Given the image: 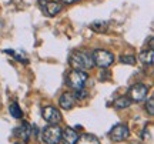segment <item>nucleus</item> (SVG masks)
Returning <instances> with one entry per match:
<instances>
[{"instance_id": "obj_1", "label": "nucleus", "mask_w": 154, "mask_h": 144, "mask_svg": "<svg viewBox=\"0 0 154 144\" xmlns=\"http://www.w3.org/2000/svg\"><path fill=\"white\" fill-rule=\"evenodd\" d=\"M69 63L74 70H82V72H86V70H90L91 67H94L93 57L87 51H74L70 56Z\"/></svg>"}, {"instance_id": "obj_2", "label": "nucleus", "mask_w": 154, "mask_h": 144, "mask_svg": "<svg viewBox=\"0 0 154 144\" xmlns=\"http://www.w3.org/2000/svg\"><path fill=\"white\" fill-rule=\"evenodd\" d=\"M93 63L94 66H99L100 69H107L113 64L114 61V54L109 51V50H104V49H97L93 51Z\"/></svg>"}, {"instance_id": "obj_3", "label": "nucleus", "mask_w": 154, "mask_h": 144, "mask_svg": "<svg viewBox=\"0 0 154 144\" xmlns=\"http://www.w3.org/2000/svg\"><path fill=\"white\" fill-rule=\"evenodd\" d=\"M87 73L82 72V70H74L73 69L72 72L69 73L67 76V84L72 87L73 90H82L84 87V84L87 81Z\"/></svg>"}, {"instance_id": "obj_4", "label": "nucleus", "mask_w": 154, "mask_h": 144, "mask_svg": "<svg viewBox=\"0 0 154 144\" xmlns=\"http://www.w3.org/2000/svg\"><path fill=\"white\" fill-rule=\"evenodd\" d=\"M42 139L46 144H59L61 139V128L57 124H50L43 130Z\"/></svg>"}, {"instance_id": "obj_5", "label": "nucleus", "mask_w": 154, "mask_h": 144, "mask_svg": "<svg viewBox=\"0 0 154 144\" xmlns=\"http://www.w3.org/2000/svg\"><path fill=\"white\" fill-rule=\"evenodd\" d=\"M149 94V87L143 83H137L131 86L130 90H128V96H130V100L133 101H136V103H140V101H143L146 97Z\"/></svg>"}, {"instance_id": "obj_6", "label": "nucleus", "mask_w": 154, "mask_h": 144, "mask_svg": "<svg viewBox=\"0 0 154 144\" xmlns=\"http://www.w3.org/2000/svg\"><path fill=\"white\" fill-rule=\"evenodd\" d=\"M38 6L43 10L44 14L49 17H53L56 14H59L61 11V9H63L60 3L54 2V0H38Z\"/></svg>"}, {"instance_id": "obj_7", "label": "nucleus", "mask_w": 154, "mask_h": 144, "mask_svg": "<svg viewBox=\"0 0 154 144\" xmlns=\"http://www.w3.org/2000/svg\"><path fill=\"white\" fill-rule=\"evenodd\" d=\"M128 136H130V130H128L126 124H116L114 127L110 130V133H109L110 140H113L116 143L124 141L126 139H128Z\"/></svg>"}, {"instance_id": "obj_8", "label": "nucleus", "mask_w": 154, "mask_h": 144, "mask_svg": "<svg viewBox=\"0 0 154 144\" xmlns=\"http://www.w3.org/2000/svg\"><path fill=\"white\" fill-rule=\"evenodd\" d=\"M42 117L44 118V121H47L49 124H59L61 121V113L53 106H47L42 110Z\"/></svg>"}, {"instance_id": "obj_9", "label": "nucleus", "mask_w": 154, "mask_h": 144, "mask_svg": "<svg viewBox=\"0 0 154 144\" xmlns=\"http://www.w3.org/2000/svg\"><path fill=\"white\" fill-rule=\"evenodd\" d=\"M13 134H14V137L22 140L23 143H27L29 140H30V137L33 136V127L29 123H22L19 127L14 128Z\"/></svg>"}, {"instance_id": "obj_10", "label": "nucleus", "mask_w": 154, "mask_h": 144, "mask_svg": "<svg viewBox=\"0 0 154 144\" xmlns=\"http://www.w3.org/2000/svg\"><path fill=\"white\" fill-rule=\"evenodd\" d=\"M77 139H79V133L74 128L67 127L64 130H61V139L60 141L63 144H76Z\"/></svg>"}, {"instance_id": "obj_11", "label": "nucleus", "mask_w": 154, "mask_h": 144, "mask_svg": "<svg viewBox=\"0 0 154 144\" xmlns=\"http://www.w3.org/2000/svg\"><path fill=\"white\" fill-rule=\"evenodd\" d=\"M74 103H76V97L73 93H69V91L63 93L59 99V104L63 110H72L74 107Z\"/></svg>"}, {"instance_id": "obj_12", "label": "nucleus", "mask_w": 154, "mask_h": 144, "mask_svg": "<svg viewBox=\"0 0 154 144\" xmlns=\"http://www.w3.org/2000/svg\"><path fill=\"white\" fill-rule=\"evenodd\" d=\"M138 59L140 61L146 64V66H151L154 61V53H153V49H149V50H143L140 54H138Z\"/></svg>"}, {"instance_id": "obj_13", "label": "nucleus", "mask_w": 154, "mask_h": 144, "mask_svg": "<svg viewBox=\"0 0 154 144\" xmlns=\"http://www.w3.org/2000/svg\"><path fill=\"white\" fill-rule=\"evenodd\" d=\"M76 144H100V140L94 136V134H82V136H79V139H77Z\"/></svg>"}, {"instance_id": "obj_14", "label": "nucleus", "mask_w": 154, "mask_h": 144, "mask_svg": "<svg viewBox=\"0 0 154 144\" xmlns=\"http://www.w3.org/2000/svg\"><path fill=\"white\" fill-rule=\"evenodd\" d=\"M90 27L93 29L94 32H97V33H106L107 30H109V27H110V24L107 22H94L90 24Z\"/></svg>"}, {"instance_id": "obj_15", "label": "nucleus", "mask_w": 154, "mask_h": 144, "mask_svg": "<svg viewBox=\"0 0 154 144\" xmlns=\"http://www.w3.org/2000/svg\"><path fill=\"white\" fill-rule=\"evenodd\" d=\"M131 106V100L128 99V97H119V99L114 101V107L116 109H127V107H130Z\"/></svg>"}, {"instance_id": "obj_16", "label": "nucleus", "mask_w": 154, "mask_h": 144, "mask_svg": "<svg viewBox=\"0 0 154 144\" xmlns=\"http://www.w3.org/2000/svg\"><path fill=\"white\" fill-rule=\"evenodd\" d=\"M9 111H10V116H13L14 118H22L23 117V111L17 103H11L9 106Z\"/></svg>"}, {"instance_id": "obj_17", "label": "nucleus", "mask_w": 154, "mask_h": 144, "mask_svg": "<svg viewBox=\"0 0 154 144\" xmlns=\"http://www.w3.org/2000/svg\"><path fill=\"white\" fill-rule=\"evenodd\" d=\"M141 139L144 141H151L153 140V124L146 126V128H144L143 133H141Z\"/></svg>"}, {"instance_id": "obj_18", "label": "nucleus", "mask_w": 154, "mask_h": 144, "mask_svg": "<svg viewBox=\"0 0 154 144\" xmlns=\"http://www.w3.org/2000/svg\"><path fill=\"white\" fill-rule=\"evenodd\" d=\"M6 53H9L10 56H13L14 59H17L19 61H22V63H24V64H27L29 63V60L24 57V54H22L20 56V53H17V51H14V50H5Z\"/></svg>"}, {"instance_id": "obj_19", "label": "nucleus", "mask_w": 154, "mask_h": 144, "mask_svg": "<svg viewBox=\"0 0 154 144\" xmlns=\"http://www.w3.org/2000/svg\"><path fill=\"white\" fill-rule=\"evenodd\" d=\"M120 61L121 63H124V64H128V66H133L134 63H136V57L133 54H124L120 57Z\"/></svg>"}, {"instance_id": "obj_20", "label": "nucleus", "mask_w": 154, "mask_h": 144, "mask_svg": "<svg viewBox=\"0 0 154 144\" xmlns=\"http://www.w3.org/2000/svg\"><path fill=\"white\" fill-rule=\"evenodd\" d=\"M146 110L149 111L150 116H153L154 114V99H149L147 104H146Z\"/></svg>"}, {"instance_id": "obj_21", "label": "nucleus", "mask_w": 154, "mask_h": 144, "mask_svg": "<svg viewBox=\"0 0 154 144\" xmlns=\"http://www.w3.org/2000/svg\"><path fill=\"white\" fill-rule=\"evenodd\" d=\"M107 76H110V73H109V72L100 73V80H103V81H104V80H109V77H107Z\"/></svg>"}, {"instance_id": "obj_22", "label": "nucleus", "mask_w": 154, "mask_h": 144, "mask_svg": "<svg viewBox=\"0 0 154 144\" xmlns=\"http://www.w3.org/2000/svg\"><path fill=\"white\" fill-rule=\"evenodd\" d=\"M61 3H66V5H72V3H76V2H80V0H59Z\"/></svg>"}]
</instances>
